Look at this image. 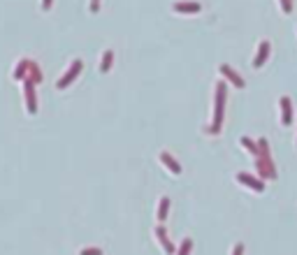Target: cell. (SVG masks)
I'll use <instances>...</instances> for the list:
<instances>
[{"mask_svg": "<svg viewBox=\"0 0 297 255\" xmlns=\"http://www.w3.org/2000/svg\"><path fill=\"white\" fill-rule=\"evenodd\" d=\"M279 2H281V9L286 12V14L293 12V0H279Z\"/></svg>", "mask_w": 297, "mask_h": 255, "instance_id": "cell-19", "label": "cell"}, {"mask_svg": "<svg viewBox=\"0 0 297 255\" xmlns=\"http://www.w3.org/2000/svg\"><path fill=\"white\" fill-rule=\"evenodd\" d=\"M232 255H244V244H235V248H232Z\"/></svg>", "mask_w": 297, "mask_h": 255, "instance_id": "cell-20", "label": "cell"}, {"mask_svg": "<svg viewBox=\"0 0 297 255\" xmlns=\"http://www.w3.org/2000/svg\"><path fill=\"white\" fill-rule=\"evenodd\" d=\"M168 211H170V200L168 197H160V202H158V220L160 223L168 218Z\"/></svg>", "mask_w": 297, "mask_h": 255, "instance_id": "cell-15", "label": "cell"}, {"mask_svg": "<svg viewBox=\"0 0 297 255\" xmlns=\"http://www.w3.org/2000/svg\"><path fill=\"white\" fill-rule=\"evenodd\" d=\"M160 163H163V165L168 167L170 172L174 174V176H179V174H181V165H179V163H176L174 158H172V153H170V151H160Z\"/></svg>", "mask_w": 297, "mask_h": 255, "instance_id": "cell-12", "label": "cell"}, {"mask_svg": "<svg viewBox=\"0 0 297 255\" xmlns=\"http://www.w3.org/2000/svg\"><path fill=\"white\" fill-rule=\"evenodd\" d=\"M237 181H239L242 186L251 188L253 193H262V190H265V181L258 179V176H253V174H249V172H239L237 174Z\"/></svg>", "mask_w": 297, "mask_h": 255, "instance_id": "cell-5", "label": "cell"}, {"mask_svg": "<svg viewBox=\"0 0 297 255\" xmlns=\"http://www.w3.org/2000/svg\"><path fill=\"white\" fill-rule=\"evenodd\" d=\"M82 70H84V63H82V60L79 58H75L72 60V63H70V68H68V72H65V75L61 77V79H58V82H56V88L58 90H65L70 86V84L75 82L77 77L82 75Z\"/></svg>", "mask_w": 297, "mask_h": 255, "instance_id": "cell-3", "label": "cell"}, {"mask_svg": "<svg viewBox=\"0 0 297 255\" xmlns=\"http://www.w3.org/2000/svg\"><path fill=\"white\" fill-rule=\"evenodd\" d=\"M218 72H221V75L225 77V79H228V82L232 84L235 88H244V79H242V75H239V72H235L230 65H221V68H218Z\"/></svg>", "mask_w": 297, "mask_h": 255, "instance_id": "cell-9", "label": "cell"}, {"mask_svg": "<svg viewBox=\"0 0 297 255\" xmlns=\"http://www.w3.org/2000/svg\"><path fill=\"white\" fill-rule=\"evenodd\" d=\"M279 107H281V123L283 126H290L293 119H295V114H293V105H290L288 95H283V98L279 100Z\"/></svg>", "mask_w": 297, "mask_h": 255, "instance_id": "cell-10", "label": "cell"}, {"mask_svg": "<svg viewBox=\"0 0 297 255\" xmlns=\"http://www.w3.org/2000/svg\"><path fill=\"white\" fill-rule=\"evenodd\" d=\"M191 251H193V239H186L179 244V248H176V255H191Z\"/></svg>", "mask_w": 297, "mask_h": 255, "instance_id": "cell-16", "label": "cell"}, {"mask_svg": "<svg viewBox=\"0 0 297 255\" xmlns=\"http://www.w3.org/2000/svg\"><path fill=\"white\" fill-rule=\"evenodd\" d=\"M269 51H272V44H269V40H262L258 46V53H255V58H253V68H262L269 58Z\"/></svg>", "mask_w": 297, "mask_h": 255, "instance_id": "cell-8", "label": "cell"}, {"mask_svg": "<svg viewBox=\"0 0 297 255\" xmlns=\"http://www.w3.org/2000/svg\"><path fill=\"white\" fill-rule=\"evenodd\" d=\"M225 95H228L225 82H218L216 88H213V121L209 128H205L207 135H218L221 132L223 119H225Z\"/></svg>", "mask_w": 297, "mask_h": 255, "instance_id": "cell-1", "label": "cell"}, {"mask_svg": "<svg viewBox=\"0 0 297 255\" xmlns=\"http://www.w3.org/2000/svg\"><path fill=\"white\" fill-rule=\"evenodd\" d=\"M112 65H114V53H112V51H109V49H107V51L102 53V63H100V72H102V75H107V72L112 70Z\"/></svg>", "mask_w": 297, "mask_h": 255, "instance_id": "cell-14", "label": "cell"}, {"mask_svg": "<svg viewBox=\"0 0 297 255\" xmlns=\"http://www.w3.org/2000/svg\"><path fill=\"white\" fill-rule=\"evenodd\" d=\"M23 93H26V109L28 114H38V95H35V84L23 82Z\"/></svg>", "mask_w": 297, "mask_h": 255, "instance_id": "cell-6", "label": "cell"}, {"mask_svg": "<svg viewBox=\"0 0 297 255\" xmlns=\"http://www.w3.org/2000/svg\"><path fill=\"white\" fill-rule=\"evenodd\" d=\"M79 255H102V248H98V246H93V248H84Z\"/></svg>", "mask_w": 297, "mask_h": 255, "instance_id": "cell-18", "label": "cell"}, {"mask_svg": "<svg viewBox=\"0 0 297 255\" xmlns=\"http://www.w3.org/2000/svg\"><path fill=\"white\" fill-rule=\"evenodd\" d=\"M12 79H14V82H33V84H40V82H42V72H40V68L35 65V60L21 58V60H19V63L14 65V70H12Z\"/></svg>", "mask_w": 297, "mask_h": 255, "instance_id": "cell-2", "label": "cell"}, {"mask_svg": "<svg viewBox=\"0 0 297 255\" xmlns=\"http://www.w3.org/2000/svg\"><path fill=\"white\" fill-rule=\"evenodd\" d=\"M88 9H91L93 14H95V12L100 9V0H91V5H88Z\"/></svg>", "mask_w": 297, "mask_h": 255, "instance_id": "cell-21", "label": "cell"}, {"mask_svg": "<svg viewBox=\"0 0 297 255\" xmlns=\"http://www.w3.org/2000/svg\"><path fill=\"white\" fill-rule=\"evenodd\" d=\"M172 9H174L176 14H198L200 9H202V5L193 2V0H179V2L172 5Z\"/></svg>", "mask_w": 297, "mask_h": 255, "instance_id": "cell-7", "label": "cell"}, {"mask_svg": "<svg viewBox=\"0 0 297 255\" xmlns=\"http://www.w3.org/2000/svg\"><path fill=\"white\" fill-rule=\"evenodd\" d=\"M255 170H258L260 179L262 181H274L276 179V170H274V163L272 158H255Z\"/></svg>", "mask_w": 297, "mask_h": 255, "instance_id": "cell-4", "label": "cell"}, {"mask_svg": "<svg viewBox=\"0 0 297 255\" xmlns=\"http://www.w3.org/2000/svg\"><path fill=\"white\" fill-rule=\"evenodd\" d=\"M156 237H158L160 246H163V251H165V253H168V255H176L174 244L170 241V237H168V232H165V227H163V225L156 227Z\"/></svg>", "mask_w": 297, "mask_h": 255, "instance_id": "cell-11", "label": "cell"}, {"mask_svg": "<svg viewBox=\"0 0 297 255\" xmlns=\"http://www.w3.org/2000/svg\"><path fill=\"white\" fill-rule=\"evenodd\" d=\"M239 144H242V146H244V149L249 151V153H251L253 158H260V149H258V142H253L251 137H242V139H239Z\"/></svg>", "mask_w": 297, "mask_h": 255, "instance_id": "cell-13", "label": "cell"}, {"mask_svg": "<svg viewBox=\"0 0 297 255\" xmlns=\"http://www.w3.org/2000/svg\"><path fill=\"white\" fill-rule=\"evenodd\" d=\"M258 149H260V158H269V144H267V139H260Z\"/></svg>", "mask_w": 297, "mask_h": 255, "instance_id": "cell-17", "label": "cell"}]
</instances>
